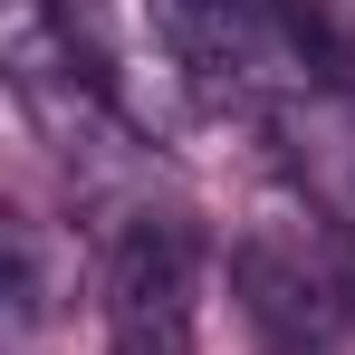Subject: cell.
<instances>
[{
  "instance_id": "cell-1",
  "label": "cell",
  "mask_w": 355,
  "mask_h": 355,
  "mask_svg": "<svg viewBox=\"0 0 355 355\" xmlns=\"http://www.w3.org/2000/svg\"><path fill=\"white\" fill-rule=\"evenodd\" d=\"M106 355H202L192 336V240L135 221L106 259Z\"/></svg>"
},
{
  "instance_id": "cell-2",
  "label": "cell",
  "mask_w": 355,
  "mask_h": 355,
  "mask_svg": "<svg viewBox=\"0 0 355 355\" xmlns=\"http://www.w3.org/2000/svg\"><path fill=\"white\" fill-rule=\"evenodd\" d=\"M231 288L259 355H336V327H346V279L317 259V250H288V240H240Z\"/></svg>"
},
{
  "instance_id": "cell-3",
  "label": "cell",
  "mask_w": 355,
  "mask_h": 355,
  "mask_svg": "<svg viewBox=\"0 0 355 355\" xmlns=\"http://www.w3.org/2000/svg\"><path fill=\"white\" fill-rule=\"evenodd\" d=\"M0 67L39 125L67 135L77 116H96V67L77 58V29L58 19V0H0Z\"/></svg>"
}]
</instances>
